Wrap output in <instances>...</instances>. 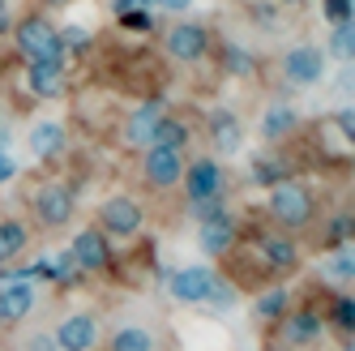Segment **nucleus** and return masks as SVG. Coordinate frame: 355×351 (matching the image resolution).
Listing matches in <instances>:
<instances>
[{"mask_svg": "<svg viewBox=\"0 0 355 351\" xmlns=\"http://www.w3.org/2000/svg\"><path fill=\"white\" fill-rule=\"evenodd\" d=\"M270 219L283 223V228H304L313 219V193L304 185H291V180L274 185L270 189Z\"/></svg>", "mask_w": 355, "mask_h": 351, "instance_id": "f257e3e1", "label": "nucleus"}, {"mask_svg": "<svg viewBox=\"0 0 355 351\" xmlns=\"http://www.w3.org/2000/svg\"><path fill=\"white\" fill-rule=\"evenodd\" d=\"M17 47H21V56H26V60H56L64 52V39H60V31L52 26V22L26 17L17 26Z\"/></svg>", "mask_w": 355, "mask_h": 351, "instance_id": "f03ea898", "label": "nucleus"}, {"mask_svg": "<svg viewBox=\"0 0 355 351\" xmlns=\"http://www.w3.org/2000/svg\"><path fill=\"white\" fill-rule=\"evenodd\" d=\"M214 291H218V279L206 266H184L171 274V296L184 300V305H210Z\"/></svg>", "mask_w": 355, "mask_h": 351, "instance_id": "7ed1b4c3", "label": "nucleus"}, {"mask_svg": "<svg viewBox=\"0 0 355 351\" xmlns=\"http://www.w3.org/2000/svg\"><path fill=\"white\" fill-rule=\"evenodd\" d=\"M141 219L146 214L133 197H107L103 210H98V228H103V236H137Z\"/></svg>", "mask_w": 355, "mask_h": 351, "instance_id": "20e7f679", "label": "nucleus"}, {"mask_svg": "<svg viewBox=\"0 0 355 351\" xmlns=\"http://www.w3.org/2000/svg\"><path fill=\"white\" fill-rule=\"evenodd\" d=\"M56 351H94L98 343V321L90 313H73L56 325V334H52Z\"/></svg>", "mask_w": 355, "mask_h": 351, "instance_id": "39448f33", "label": "nucleus"}, {"mask_svg": "<svg viewBox=\"0 0 355 351\" xmlns=\"http://www.w3.org/2000/svg\"><path fill=\"white\" fill-rule=\"evenodd\" d=\"M180 180H184V189H189V202L197 206V202H210V197L223 193V167H218L214 159H197V163L184 167Z\"/></svg>", "mask_w": 355, "mask_h": 351, "instance_id": "423d86ee", "label": "nucleus"}, {"mask_svg": "<svg viewBox=\"0 0 355 351\" xmlns=\"http://www.w3.org/2000/svg\"><path fill=\"white\" fill-rule=\"evenodd\" d=\"M141 167H146V180L155 189H171V185H180V176H184V155H180V150L150 146Z\"/></svg>", "mask_w": 355, "mask_h": 351, "instance_id": "0eeeda50", "label": "nucleus"}, {"mask_svg": "<svg viewBox=\"0 0 355 351\" xmlns=\"http://www.w3.org/2000/svg\"><path fill=\"white\" fill-rule=\"evenodd\" d=\"M35 214H39L43 228H64L73 219V193L64 185H43L35 193Z\"/></svg>", "mask_w": 355, "mask_h": 351, "instance_id": "6e6552de", "label": "nucleus"}, {"mask_svg": "<svg viewBox=\"0 0 355 351\" xmlns=\"http://www.w3.org/2000/svg\"><path fill=\"white\" fill-rule=\"evenodd\" d=\"M69 253H73V262H78V270H86V274H98V270L112 266V248H107V240H103L98 228L78 232V240H73Z\"/></svg>", "mask_w": 355, "mask_h": 351, "instance_id": "1a4fd4ad", "label": "nucleus"}, {"mask_svg": "<svg viewBox=\"0 0 355 351\" xmlns=\"http://www.w3.org/2000/svg\"><path fill=\"white\" fill-rule=\"evenodd\" d=\"M283 69H287V78L295 86H313V82H321V73H325V52H321V47H291Z\"/></svg>", "mask_w": 355, "mask_h": 351, "instance_id": "9d476101", "label": "nucleus"}, {"mask_svg": "<svg viewBox=\"0 0 355 351\" xmlns=\"http://www.w3.org/2000/svg\"><path fill=\"white\" fill-rule=\"evenodd\" d=\"M206 47H210V35H206V26H197V22H184V26H175L167 35V52L175 60H201Z\"/></svg>", "mask_w": 355, "mask_h": 351, "instance_id": "9b49d317", "label": "nucleus"}, {"mask_svg": "<svg viewBox=\"0 0 355 351\" xmlns=\"http://www.w3.org/2000/svg\"><path fill=\"white\" fill-rule=\"evenodd\" d=\"M317 339H321V313L317 309H295V313H287V321H283V343L304 347V343H317Z\"/></svg>", "mask_w": 355, "mask_h": 351, "instance_id": "f8f14e48", "label": "nucleus"}, {"mask_svg": "<svg viewBox=\"0 0 355 351\" xmlns=\"http://www.w3.org/2000/svg\"><path fill=\"white\" fill-rule=\"evenodd\" d=\"M31 90L43 99H56L64 90V60H31Z\"/></svg>", "mask_w": 355, "mask_h": 351, "instance_id": "ddd939ff", "label": "nucleus"}, {"mask_svg": "<svg viewBox=\"0 0 355 351\" xmlns=\"http://www.w3.org/2000/svg\"><path fill=\"white\" fill-rule=\"evenodd\" d=\"M35 309V287L31 283H9L0 291V321H21Z\"/></svg>", "mask_w": 355, "mask_h": 351, "instance_id": "4468645a", "label": "nucleus"}, {"mask_svg": "<svg viewBox=\"0 0 355 351\" xmlns=\"http://www.w3.org/2000/svg\"><path fill=\"white\" fill-rule=\"evenodd\" d=\"M210 137H214V146L223 150V155H236V150L244 146V129H240V120L232 112H214L210 116Z\"/></svg>", "mask_w": 355, "mask_h": 351, "instance_id": "2eb2a0df", "label": "nucleus"}, {"mask_svg": "<svg viewBox=\"0 0 355 351\" xmlns=\"http://www.w3.org/2000/svg\"><path fill=\"white\" fill-rule=\"evenodd\" d=\"M232 244H236V223H232V219H210V223H201V248H206L210 257H223Z\"/></svg>", "mask_w": 355, "mask_h": 351, "instance_id": "dca6fc26", "label": "nucleus"}, {"mask_svg": "<svg viewBox=\"0 0 355 351\" xmlns=\"http://www.w3.org/2000/svg\"><path fill=\"white\" fill-rule=\"evenodd\" d=\"M257 248H261V257H266V266H270V270H291V266L300 262L295 244H291L287 236H261V240H257Z\"/></svg>", "mask_w": 355, "mask_h": 351, "instance_id": "f3484780", "label": "nucleus"}, {"mask_svg": "<svg viewBox=\"0 0 355 351\" xmlns=\"http://www.w3.org/2000/svg\"><path fill=\"white\" fill-rule=\"evenodd\" d=\"M155 124H159V108L146 103L141 112L129 116V124H124V142H129V146H150V142H155Z\"/></svg>", "mask_w": 355, "mask_h": 351, "instance_id": "a211bd4d", "label": "nucleus"}, {"mask_svg": "<svg viewBox=\"0 0 355 351\" xmlns=\"http://www.w3.org/2000/svg\"><path fill=\"white\" fill-rule=\"evenodd\" d=\"M26 240H31V232L21 228L17 219H5V223H0V262H13V257H21V248H26Z\"/></svg>", "mask_w": 355, "mask_h": 351, "instance_id": "6ab92c4d", "label": "nucleus"}, {"mask_svg": "<svg viewBox=\"0 0 355 351\" xmlns=\"http://www.w3.org/2000/svg\"><path fill=\"white\" fill-rule=\"evenodd\" d=\"M184 142H189V124H184V120H171V116H159V124H155V142H150V146L184 150Z\"/></svg>", "mask_w": 355, "mask_h": 351, "instance_id": "aec40b11", "label": "nucleus"}, {"mask_svg": "<svg viewBox=\"0 0 355 351\" xmlns=\"http://www.w3.org/2000/svg\"><path fill=\"white\" fill-rule=\"evenodd\" d=\"M107 347L112 351H155V339H150V330H141V325H124V330H116V339Z\"/></svg>", "mask_w": 355, "mask_h": 351, "instance_id": "412c9836", "label": "nucleus"}, {"mask_svg": "<svg viewBox=\"0 0 355 351\" xmlns=\"http://www.w3.org/2000/svg\"><path fill=\"white\" fill-rule=\"evenodd\" d=\"M64 146V129L60 124H39V129L31 133V150L39 159H47V155H56V150Z\"/></svg>", "mask_w": 355, "mask_h": 351, "instance_id": "4be33fe9", "label": "nucleus"}, {"mask_svg": "<svg viewBox=\"0 0 355 351\" xmlns=\"http://www.w3.org/2000/svg\"><path fill=\"white\" fill-rule=\"evenodd\" d=\"M291 129H295V112H291L287 103L270 108V112H266V120H261V133H266V137H287Z\"/></svg>", "mask_w": 355, "mask_h": 351, "instance_id": "5701e85b", "label": "nucleus"}, {"mask_svg": "<svg viewBox=\"0 0 355 351\" xmlns=\"http://www.w3.org/2000/svg\"><path fill=\"white\" fill-rule=\"evenodd\" d=\"M257 317H261V321H278V317H287V291H283V287L261 291V296H257Z\"/></svg>", "mask_w": 355, "mask_h": 351, "instance_id": "b1692460", "label": "nucleus"}, {"mask_svg": "<svg viewBox=\"0 0 355 351\" xmlns=\"http://www.w3.org/2000/svg\"><path fill=\"white\" fill-rule=\"evenodd\" d=\"M252 180L257 185H283L287 180V163L283 159H257L252 163Z\"/></svg>", "mask_w": 355, "mask_h": 351, "instance_id": "393cba45", "label": "nucleus"}, {"mask_svg": "<svg viewBox=\"0 0 355 351\" xmlns=\"http://www.w3.org/2000/svg\"><path fill=\"white\" fill-rule=\"evenodd\" d=\"M334 325L343 330V339H351V330H355V300L351 296H343L334 305Z\"/></svg>", "mask_w": 355, "mask_h": 351, "instance_id": "a878e982", "label": "nucleus"}, {"mask_svg": "<svg viewBox=\"0 0 355 351\" xmlns=\"http://www.w3.org/2000/svg\"><path fill=\"white\" fill-rule=\"evenodd\" d=\"M47 279H60V283H73V279H78V262H73V253H60L52 266H47Z\"/></svg>", "mask_w": 355, "mask_h": 351, "instance_id": "bb28decb", "label": "nucleus"}, {"mask_svg": "<svg viewBox=\"0 0 355 351\" xmlns=\"http://www.w3.org/2000/svg\"><path fill=\"white\" fill-rule=\"evenodd\" d=\"M120 26H124V31L146 35L150 26H155V22H150V13H146V9H124V13H120Z\"/></svg>", "mask_w": 355, "mask_h": 351, "instance_id": "cd10ccee", "label": "nucleus"}, {"mask_svg": "<svg viewBox=\"0 0 355 351\" xmlns=\"http://www.w3.org/2000/svg\"><path fill=\"white\" fill-rule=\"evenodd\" d=\"M329 52H334V56H351V22H347V26H334V35H329Z\"/></svg>", "mask_w": 355, "mask_h": 351, "instance_id": "c85d7f7f", "label": "nucleus"}, {"mask_svg": "<svg viewBox=\"0 0 355 351\" xmlns=\"http://www.w3.org/2000/svg\"><path fill=\"white\" fill-rule=\"evenodd\" d=\"M325 17L334 22V26H347L351 22V0H325Z\"/></svg>", "mask_w": 355, "mask_h": 351, "instance_id": "c756f323", "label": "nucleus"}, {"mask_svg": "<svg viewBox=\"0 0 355 351\" xmlns=\"http://www.w3.org/2000/svg\"><path fill=\"white\" fill-rule=\"evenodd\" d=\"M193 210H197V219H201V223H210V219H227V210H223V197H210V202H197Z\"/></svg>", "mask_w": 355, "mask_h": 351, "instance_id": "7c9ffc66", "label": "nucleus"}, {"mask_svg": "<svg viewBox=\"0 0 355 351\" xmlns=\"http://www.w3.org/2000/svg\"><path fill=\"white\" fill-rule=\"evenodd\" d=\"M347 236H351V214H338L329 223V244H347Z\"/></svg>", "mask_w": 355, "mask_h": 351, "instance_id": "2f4dec72", "label": "nucleus"}, {"mask_svg": "<svg viewBox=\"0 0 355 351\" xmlns=\"http://www.w3.org/2000/svg\"><path fill=\"white\" fill-rule=\"evenodd\" d=\"M227 69H232V73H240V78H244V73H252V65H248V52H240V47H227Z\"/></svg>", "mask_w": 355, "mask_h": 351, "instance_id": "473e14b6", "label": "nucleus"}, {"mask_svg": "<svg viewBox=\"0 0 355 351\" xmlns=\"http://www.w3.org/2000/svg\"><path fill=\"white\" fill-rule=\"evenodd\" d=\"M329 274H334V279H351V253H347V248L329 262Z\"/></svg>", "mask_w": 355, "mask_h": 351, "instance_id": "72a5a7b5", "label": "nucleus"}, {"mask_svg": "<svg viewBox=\"0 0 355 351\" xmlns=\"http://www.w3.org/2000/svg\"><path fill=\"white\" fill-rule=\"evenodd\" d=\"M26 351H56V343H52V334H31Z\"/></svg>", "mask_w": 355, "mask_h": 351, "instance_id": "f704fd0d", "label": "nucleus"}, {"mask_svg": "<svg viewBox=\"0 0 355 351\" xmlns=\"http://www.w3.org/2000/svg\"><path fill=\"white\" fill-rule=\"evenodd\" d=\"M13 171H17V167H13V159H9V155H0V185L13 180Z\"/></svg>", "mask_w": 355, "mask_h": 351, "instance_id": "c9c22d12", "label": "nucleus"}, {"mask_svg": "<svg viewBox=\"0 0 355 351\" xmlns=\"http://www.w3.org/2000/svg\"><path fill=\"white\" fill-rule=\"evenodd\" d=\"M338 124H343V133L351 137V133H355V112H351V108H343V116H338Z\"/></svg>", "mask_w": 355, "mask_h": 351, "instance_id": "e433bc0d", "label": "nucleus"}, {"mask_svg": "<svg viewBox=\"0 0 355 351\" xmlns=\"http://www.w3.org/2000/svg\"><path fill=\"white\" fill-rule=\"evenodd\" d=\"M146 5H159V0H116V9H146Z\"/></svg>", "mask_w": 355, "mask_h": 351, "instance_id": "4c0bfd02", "label": "nucleus"}, {"mask_svg": "<svg viewBox=\"0 0 355 351\" xmlns=\"http://www.w3.org/2000/svg\"><path fill=\"white\" fill-rule=\"evenodd\" d=\"M159 5H167V9H189L193 0H159Z\"/></svg>", "mask_w": 355, "mask_h": 351, "instance_id": "58836bf2", "label": "nucleus"}, {"mask_svg": "<svg viewBox=\"0 0 355 351\" xmlns=\"http://www.w3.org/2000/svg\"><path fill=\"white\" fill-rule=\"evenodd\" d=\"M0 31H9V13H5V5H0Z\"/></svg>", "mask_w": 355, "mask_h": 351, "instance_id": "ea45409f", "label": "nucleus"}, {"mask_svg": "<svg viewBox=\"0 0 355 351\" xmlns=\"http://www.w3.org/2000/svg\"><path fill=\"white\" fill-rule=\"evenodd\" d=\"M47 5H56V9H64V5H73V0H47Z\"/></svg>", "mask_w": 355, "mask_h": 351, "instance_id": "a19ab883", "label": "nucleus"}]
</instances>
